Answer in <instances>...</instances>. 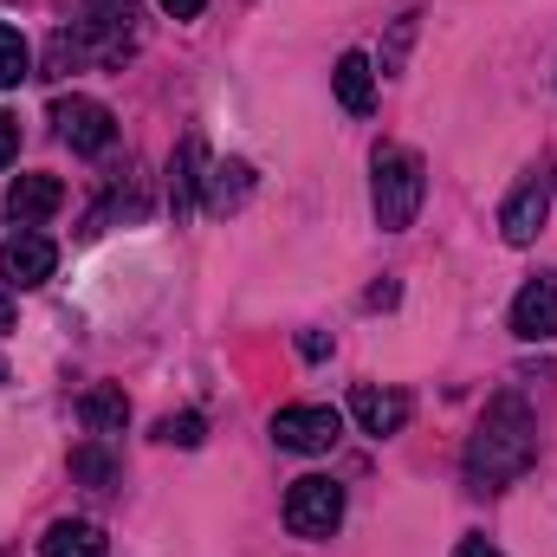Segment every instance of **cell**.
I'll use <instances>...</instances> for the list:
<instances>
[{
    "instance_id": "cell-1",
    "label": "cell",
    "mask_w": 557,
    "mask_h": 557,
    "mask_svg": "<svg viewBox=\"0 0 557 557\" xmlns=\"http://www.w3.org/2000/svg\"><path fill=\"white\" fill-rule=\"evenodd\" d=\"M532 460H539V421H532V409L519 396H493L480 428H473V441H467V480L480 493H499Z\"/></svg>"
},
{
    "instance_id": "cell-2",
    "label": "cell",
    "mask_w": 557,
    "mask_h": 557,
    "mask_svg": "<svg viewBox=\"0 0 557 557\" xmlns=\"http://www.w3.org/2000/svg\"><path fill=\"white\" fill-rule=\"evenodd\" d=\"M421 195H428V169H421L416 149H376V175H370V208H376V227H383V234L416 227Z\"/></svg>"
},
{
    "instance_id": "cell-3",
    "label": "cell",
    "mask_w": 557,
    "mask_h": 557,
    "mask_svg": "<svg viewBox=\"0 0 557 557\" xmlns=\"http://www.w3.org/2000/svg\"><path fill=\"white\" fill-rule=\"evenodd\" d=\"M285 525H292L298 539H331V532L344 525V486L324 480V473L292 480V493H285Z\"/></svg>"
},
{
    "instance_id": "cell-4",
    "label": "cell",
    "mask_w": 557,
    "mask_h": 557,
    "mask_svg": "<svg viewBox=\"0 0 557 557\" xmlns=\"http://www.w3.org/2000/svg\"><path fill=\"white\" fill-rule=\"evenodd\" d=\"M545 214H552V162H532V169L519 175V188L506 195V208H499L506 247H532L539 227H545Z\"/></svg>"
},
{
    "instance_id": "cell-5",
    "label": "cell",
    "mask_w": 557,
    "mask_h": 557,
    "mask_svg": "<svg viewBox=\"0 0 557 557\" xmlns=\"http://www.w3.org/2000/svg\"><path fill=\"white\" fill-rule=\"evenodd\" d=\"M344 434V416L331 403H298V409H278L273 416V441L285 454H331Z\"/></svg>"
},
{
    "instance_id": "cell-6",
    "label": "cell",
    "mask_w": 557,
    "mask_h": 557,
    "mask_svg": "<svg viewBox=\"0 0 557 557\" xmlns=\"http://www.w3.org/2000/svg\"><path fill=\"white\" fill-rule=\"evenodd\" d=\"M52 131H59V143H72L78 156H104L117 143V117L98 98H59L52 104Z\"/></svg>"
},
{
    "instance_id": "cell-7",
    "label": "cell",
    "mask_w": 557,
    "mask_h": 557,
    "mask_svg": "<svg viewBox=\"0 0 557 557\" xmlns=\"http://www.w3.org/2000/svg\"><path fill=\"white\" fill-rule=\"evenodd\" d=\"M512 337H525V344H552L557 337V273H539L519 285V298H512Z\"/></svg>"
},
{
    "instance_id": "cell-8",
    "label": "cell",
    "mask_w": 557,
    "mask_h": 557,
    "mask_svg": "<svg viewBox=\"0 0 557 557\" xmlns=\"http://www.w3.org/2000/svg\"><path fill=\"white\" fill-rule=\"evenodd\" d=\"M52 267H59V247H52L46 234H33V227L0 247V278H7V285H46Z\"/></svg>"
},
{
    "instance_id": "cell-9",
    "label": "cell",
    "mask_w": 557,
    "mask_h": 557,
    "mask_svg": "<svg viewBox=\"0 0 557 557\" xmlns=\"http://www.w3.org/2000/svg\"><path fill=\"white\" fill-rule=\"evenodd\" d=\"M409 409H416V403H409L403 389H370V383H363V389L350 396V421H357L363 434H376V441L403 434V428H409Z\"/></svg>"
},
{
    "instance_id": "cell-10",
    "label": "cell",
    "mask_w": 557,
    "mask_h": 557,
    "mask_svg": "<svg viewBox=\"0 0 557 557\" xmlns=\"http://www.w3.org/2000/svg\"><path fill=\"white\" fill-rule=\"evenodd\" d=\"M59 208H65V188H59V175H13L7 214H13L20 227H39V221H52Z\"/></svg>"
},
{
    "instance_id": "cell-11",
    "label": "cell",
    "mask_w": 557,
    "mask_h": 557,
    "mask_svg": "<svg viewBox=\"0 0 557 557\" xmlns=\"http://www.w3.org/2000/svg\"><path fill=\"white\" fill-rule=\"evenodd\" d=\"M201 182H208V149H201V137H182L175 156H169V201H175V214H188L201 201Z\"/></svg>"
},
{
    "instance_id": "cell-12",
    "label": "cell",
    "mask_w": 557,
    "mask_h": 557,
    "mask_svg": "<svg viewBox=\"0 0 557 557\" xmlns=\"http://www.w3.org/2000/svg\"><path fill=\"white\" fill-rule=\"evenodd\" d=\"M331 85H337V104H344L350 117H370V104H376V65H370L363 52H344L337 72H331Z\"/></svg>"
},
{
    "instance_id": "cell-13",
    "label": "cell",
    "mask_w": 557,
    "mask_h": 557,
    "mask_svg": "<svg viewBox=\"0 0 557 557\" xmlns=\"http://www.w3.org/2000/svg\"><path fill=\"white\" fill-rule=\"evenodd\" d=\"M39 557H104V532L91 519H59V525H46Z\"/></svg>"
},
{
    "instance_id": "cell-14",
    "label": "cell",
    "mask_w": 557,
    "mask_h": 557,
    "mask_svg": "<svg viewBox=\"0 0 557 557\" xmlns=\"http://www.w3.org/2000/svg\"><path fill=\"white\" fill-rule=\"evenodd\" d=\"M253 195V169L247 162H208V182H201V201L214 208V214H227V208H240Z\"/></svg>"
},
{
    "instance_id": "cell-15",
    "label": "cell",
    "mask_w": 557,
    "mask_h": 557,
    "mask_svg": "<svg viewBox=\"0 0 557 557\" xmlns=\"http://www.w3.org/2000/svg\"><path fill=\"white\" fill-rule=\"evenodd\" d=\"M78 421H85V434H98V441L124 434V421H131L124 389H85V396H78Z\"/></svg>"
},
{
    "instance_id": "cell-16",
    "label": "cell",
    "mask_w": 557,
    "mask_h": 557,
    "mask_svg": "<svg viewBox=\"0 0 557 557\" xmlns=\"http://www.w3.org/2000/svg\"><path fill=\"white\" fill-rule=\"evenodd\" d=\"M72 480H85L91 493H104V486H117V460H111V447L91 434L85 447H72Z\"/></svg>"
},
{
    "instance_id": "cell-17",
    "label": "cell",
    "mask_w": 557,
    "mask_h": 557,
    "mask_svg": "<svg viewBox=\"0 0 557 557\" xmlns=\"http://www.w3.org/2000/svg\"><path fill=\"white\" fill-rule=\"evenodd\" d=\"M26 72H33V46H26V33H20V26H7V20H0V91H13Z\"/></svg>"
},
{
    "instance_id": "cell-18",
    "label": "cell",
    "mask_w": 557,
    "mask_h": 557,
    "mask_svg": "<svg viewBox=\"0 0 557 557\" xmlns=\"http://www.w3.org/2000/svg\"><path fill=\"white\" fill-rule=\"evenodd\" d=\"M416 20H421V13H403V20H396L389 52H383V78H403V52H409V39H416Z\"/></svg>"
},
{
    "instance_id": "cell-19",
    "label": "cell",
    "mask_w": 557,
    "mask_h": 557,
    "mask_svg": "<svg viewBox=\"0 0 557 557\" xmlns=\"http://www.w3.org/2000/svg\"><path fill=\"white\" fill-rule=\"evenodd\" d=\"M201 428H208L201 416H169L162 428H156V434H162L169 447H201Z\"/></svg>"
},
{
    "instance_id": "cell-20",
    "label": "cell",
    "mask_w": 557,
    "mask_h": 557,
    "mask_svg": "<svg viewBox=\"0 0 557 557\" xmlns=\"http://www.w3.org/2000/svg\"><path fill=\"white\" fill-rule=\"evenodd\" d=\"M13 156H20V117H7V111H0V169H7Z\"/></svg>"
},
{
    "instance_id": "cell-21",
    "label": "cell",
    "mask_w": 557,
    "mask_h": 557,
    "mask_svg": "<svg viewBox=\"0 0 557 557\" xmlns=\"http://www.w3.org/2000/svg\"><path fill=\"white\" fill-rule=\"evenodd\" d=\"M156 7H162V13H169V20H195V13H201V7H208V0H156Z\"/></svg>"
},
{
    "instance_id": "cell-22",
    "label": "cell",
    "mask_w": 557,
    "mask_h": 557,
    "mask_svg": "<svg viewBox=\"0 0 557 557\" xmlns=\"http://www.w3.org/2000/svg\"><path fill=\"white\" fill-rule=\"evenodd\" d=\"M454 557H506V552H493L486 539H460V545H454Z\"/></svg>"
},
{
    "instance_id": "cell-23",
    "label": "cell",
    "mask_w": 557,
    "mask_h": 557,
    "mask_svg": "<svg viewBox=\"0 0 557 557\" xmlns=\"http://www.w3.org/2000/svg\"><path fill=\"white\" fill-rule=\"evenodd\" d=\"M13 318H20V311H13V298L0 292V331H13Z\"/></svg>"
},
{
    "instance_id": "cell-24",
    "label": "cell",
    "mask_w": 557,
    "mask_h": 557,
    "mask_svg": "<svg viewBox=\"0 0 557 557\" xmlns=\"http://www.w3.org/2000/svg\"><path fill=\"white\" fill-rule=\"evenodd\" d=\"M0 383H7V363H0Z\"/></svg>"
}]
</instances>
